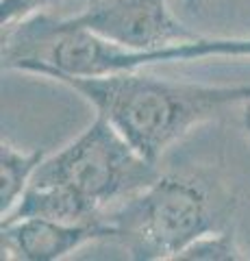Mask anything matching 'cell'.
Returning <instances> with one entry per match:
<instances>
[{"instance_id":"6da1fadb","label":"cell","mask_w":250,"mask_h":261,"mask_svg":"<svg viewBox=\"0 0 250 261\" xmlns=\"http://www.w3.org/2000/svg\"><path fill=\"white\" fill-rule=\"evenodd\" d=\"M31 74L61 83L85 98L98 116L107 118L144 157L155 163L193 126L250 102V83L205 85L148 76L140 70L74 76L37 68Z\"/></svg>"},{"instance_id":"7a4b0ae2","label":"cell","mask_w":250,"mask_h":261,"mask_svg":"<svg viewBox=\"0 0 250 261\" xmlns=\"http://www.w3.org/2000/svg\"><path fill=\"white\" fill-rule=\"evenodd\" d=\"M235 209L237 198L215 176L170 172L107 207L102 218L131 259L165 261L193 240L229 228Z\"/></svg>"},{"instance_id":"3957f363","label":"cell","mask_w":250,"mask_h":261,"mask_svg":"<svg viewBox=\"0 0 250 261\" xmlns=\"http://www.w3.org/2000/svg\"><path fill=\"white\" fill-rule=\"evenodd\" d=\"M161 174L159 163L146 159L135 146L96 113V120L54 154H46L33 183H61L107 209L128 198Z\"/></svg>"},{"instance_id":"277c9868","label":"cell","mask_w":250,"mask_h":261,"mask_svg":"<svg viewBox=\"0 0 250 261\" xmlns=\"http://www.w3.org/2000/svg\"><path fill=\"white\" fill-rule=\"evenodd\" d=\"M48 20L59 29L90 31L135 53H155L198 37L170 11L168 0H94L76 15Z\"/></svg>"},{"instance_id":"5b68a950","label":"cell","mask_w":250,"mask_h":261,"mask_svg":"<svg viewBox=\"0 0 250 261\" xmlns=\"http://www.w3.org/2000/svg\"><path fill=\"white\" fill-rule=\"evenodd\" d=\"M98 240L114 242V228L107 222L70 224L46 218H15L0 224L3 257L18 261L66 259L85 244Z\"/></svg>"},{"instance_id":"8992f818","label":"cell","mask_w":250,"mask_h":261,"mask_svg":"<svg viewBox=\"0 0 250 261\" xmlns=\"http://www.w3.org/2000/svg\"><path fill=\"white\" fill-rule=\"evenodd\" d=\"M209 57H233V59L248 57L250 59V37L198 35L189 39V42L161 48V50H155V53H135L111 42H104L100 63H98V76L111 74V72H122V70H142L146 65H155V63L196 61V59H209Z\"/></svg>"},{"instance_id":"52a82bcc","label":"cell","mask_w":250,"mask_h":261,"mask_svg":"<svg viewBox=\"0 0 250 261\" xmlns=\"http://www.w3.org/2000/svg\"><path fill=\"white\" fill-rule=\"evenodd\" d=\"M104 209L94 200L61 183H31L9 214L3 220L15 218H46L70 224L104 222Z\"/></svg>"},{"instance_id":"ba28073f","label":"cell","mask_w":250,"mask_h":261,"mask_svg":"<svg viewBox=\"0 0 250 261\" xmlns=\"http://www.w3.org/2000/svg\"><path fill=\"white\" fill-rule=\"evenodd\" d=\"M44 159V150H22L3 140L0 144V214L3 216L18 205L22 194L33 183Z\"/></svg>"},{"instance_id":"9c48e42d","label":"cell","mask_w":250,"mask_h":261,"mask_svg":"<svg viewBox=\"0 0 250 261\" xmlns=\"http://www.w3.org/2000/svg\"><path fill=\"white\" fill-rule=\"evenodd\" d=\"M246 259L241 250L235 228L229 226L224 231L207 233L193 240L187 248H183L172 261H237Z\"/></svg>"},{"instance_id":"30bf717a","label":"cell","mask_w":250,"mask_h":261,"mask_svg":"<svg viewBox=\"0 0 250 261\" xmlns=\"http://www.w3.org/2000/svg\"><path fill=\"white\" fill-rule=\"evenodd\" d=\"M57 3L59 0H0V24L3 29L11 27L26 18H33Z\"/></svg>"},{"instance_id":"8fae6325","label":"cell","mask_w":250,"mask_h":261,"mask_svg":"<svg viewBox=\"0 0 250 261\" xmlns=\"http://www.w3.org/2000/svg\"><path fill=\"white\" fill-rule=\"evenodd\" d=\"M241 122H244V130H246V135L250 137V102H246L244 107H241Z\"/></svg>"},{"instance_id":"7c38bea8","label":"cell","mask_w":250,"mask_h":261,"mask_svg":"<svg viewBox=\"0 0 250 261\" xmlns=\"http://www.w3.org/2000/svg\"><path fill=\"white\" fill-rule=\"evenodd\" d=\"M200 3H203V0H185V5H187L189 9H196V7H198Z\"/></svg>"},{"instance_id":"4fadbf2b","label":"cell","mask_w":250,"mask_h":261,"mask_svg":"<svg viewBox=\"0 0 250 261\" xmlns=\"http://www.w3.org/2000/svg\"><path fill=\"white\" fill-rule=\"evenodd\" d=\"M87 3H94V0H87Z\"/></svg>"}]
</instances>
